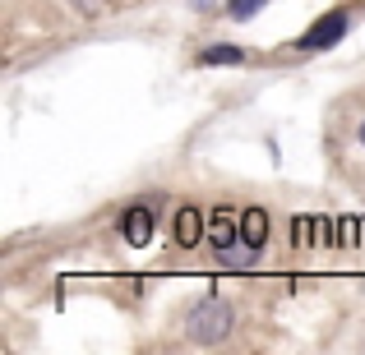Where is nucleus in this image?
Here are the masks:
<instances>
[{
    "label": "nucleus",
    "mask_w": 365,
    "mask_h": 355,
    "mask_svg": "<svg viewBox=\"0 0 365 355\" xmlns=\"http://www.w3.org/2000/svg\"><path fill=\"white\" fill-rule=\"evenodd\" d=\"M232 328H236V309L222 295H204V300H195L190 314H185V337L199 341V346H222V341L232 337Z\"/></svg>",
    "instance_id": "f257e3e1"
},
{
    "label": "nucleus",
    "mask_w": 365,
    "mask_h": 355,
    "mask_svg": "<svg viewBox=\"0 0 365 355\" xmlns=\"http://www.w3.org/2000/svg\"><path fill=\"white\" fill-rule=\"evenodd\" d=\"M347 33H351V9H347V5H338V9H329V14H319L301 37H296V51H305V55H314V51H333V46H338Z\"/></svg>",
    "instance_id": "f03ea898"
},
{
    "label": "nucleus",
    "mask_w": 365,
    "mask_h": 355,
    "mask_svg": "<svg viewBox=\"0 0 365 355\" xmlns=\"http://www.w3.org/2000/svg\"><path fill=\"white\" fill-rule=\"evenodd\" d=\"M116 231H120V240H125L130 249H148L153 235H158V213H153V203H130V208L120 213Z\"/></svg>",
    "instance_id": "7ed1b4c3"
},
{
    "label": "nucleus",
    "mask_w": 365,
    "mask_h": 355,
    "mask_svg": "<svg viewBox=\"0 0 365 355\" xmlns=\"http://www.w3.org/2000/svg\"><path fill=\"white\" fill-rule=\"evenodd\" d=\"M171 240H176V249H195L208 240V213H199V208L180 203L176 213H171Z\"/></svg>",
    "instance_id": "20e7f679"
},
{
    "label": "nucleus",
    "mask_w": 365,
    "mask_h": 355,
    "mask_svg": "<svg viewBox=\"0 0 365 355\" xmlns=\"http://www.w3.org/2000/svg\"><path fill=\"white\" fill-rule=\"evenodd\" d=\"M208 245H213L217 258H227L241 245V217H236L232 208H213V213H208Z\"/></svg>",
    "instance_id": "39448f33"
},
{
    "label": "nucleus",
    "mask_w": 365,
    "mask_h": 355,
    "mask_svg": "<svg viewBox=\"0 0 365 355\" xmlns=\"http://www.w3.org/2000/svg\"><path fill=\"white\" fill-rule=\"evenodd\" d=\"M268 235H273V217H268L264 208H245L241 213V245L250 249V254H264Z\"/></svg>",
    "instance_id": "423d86ee"
},
{
    "label": "nucleus",
    "mask_w": 365,
    "mask_h": 355,
    "mask_svg": "<svg viewBox=\"0 0 365 355\" xmlns=\"http://www.w3.org/2000/svg\"><path fill=\"white\" fill-rule=\"evenodd\" d=\"M241 60H245V51L232 46V42H213V46H204V51L195 55V65H204V70L208 65H241Z\"/></svg>",
    "instance_id": "0eeeda50"
},
{
    "label": "nucleus",
    "mask_w": 365,
    "mask_h": 355,
    "mask_svg": "<svg viewBox=\"0 0 365 355\" xmlns=\"http://www.w3.org/2000/svg\"><path fill=\"white\" fill-rule=\"evenodd\" d=\"M264 5H268V0H227L222 9H227V18H236V23H250Z\"/></svg>",
    "instance_id": "6e6552de"
},
{
    "label": "nucleus",
    "mask_w": 365,
    "mask_h": 355,
    "mask_svg": "<svg viewBox=\"0 0 365 355\" xmlns=\"http://www.w3.org/2000/svg\"><path fill=\"white\" fill-rule=\"evenodd\" d=\"M70 5H74V9H79V14H98V9H102V5H107V0H70Z\"/></svg>",
    "instance_id": "1a4fd4ad"
},
{
    "label": "nucleus",
    "mask_w": 365,
    "mask_h": 355,
    "mask_svg": "<svg viewBox=\"0 0 365 355\" xmlns=\"http://www.w3.org/2000/svg\"><path fill=\"white\" fill-rule=\"evenodd\" d=\"M356 143H361V148H365V120L356 124Z\"/></svg>",
    "instance_id": "9d476101"
},
{
    "label": "nucleus",
    "mask_w": 365,
    "mask_h": 355,
    "mask_svg": "<svg viewBox=\"0 0 365 355\" xmlns=\"http://www.w3.org/2000/svg\"><path fill=\"white\" fill-rule=\"evenodd\" d=\"M361 240H365V217H361Z\"/></svg>",
    "instance_id": "9b49d317"
}]
</instances>
